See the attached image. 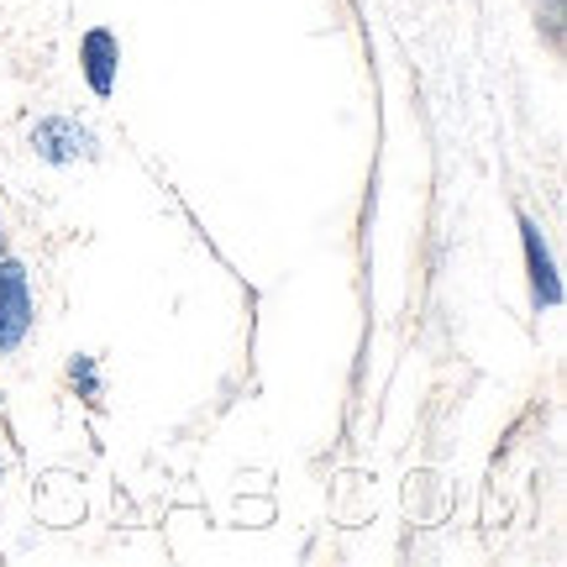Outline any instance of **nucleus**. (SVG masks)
<instances>
[{
    "label": "nucleus",
    "mask_w": 567,
    "mask_h": 567,
    "mask_svg": "<svg viewBox=\"0 0 567 567\" xmlns=\"http://www.w3.org/2000/svg\"><path fill=\"white\" fill-rule=\"evenodd\" d=\"M27 316H32V305H27V284H21V268H17V264H0V352L21 342V331H27Z\"/></svg>",
    "instance_id": "nucleus-1"
},
{
    "label": "nucleus",
    "mask_w": 567,
    "mask_h": 567,
    "mask_svg": "<svg viewBox=\"0 0 567 567\" xmlns=\"http://www.w3.org/2000/svg\"><path fill=\"white\" fill-rule=\"evenodd\" d=\"M520 231H526V252H530V268H536V295L557 300V279H551V258H547V247H542V231L530 221H520Z\"/></svg>",
    "instance_id": "nucleus-2"
},
{
    "label": "nucleus",
    "mask_w": 567,
    "mask_h": 567,
    "mask_svg": "<svg viewBox=\"0 0 567 567\" xmlns=\"http://www.w3.org/2000/svg\"><path fill=\"white\" fill-rule=\"evenodd\" d=\"M84 53H90V84L105 95V90H111V38H105V32H90Z\"/></svg>",
    "instance_id": "nucleus-3"
}]
</instances>
